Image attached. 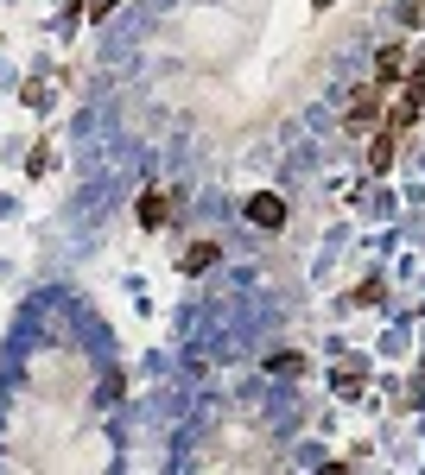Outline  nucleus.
<instances>
[{
	"instance_id": "nucleus-1",
	"label": "nucleus",
	"mask_w": 425,
	"mask_h": 475,
	"mask_svg": "<svg viewBox=\"0 0 425 475\" xmlns=\"http://www.w3.org/2000/svg\"><path fill=\"white\" fill-rule=\"evenodd\" d=\"M381 120H388V89H381V83H362V89L349 96V108H343V127H349V133H375Z\"/></svg>"
},
{
	"instance_id": "nucleus-2",
	"label": "nucleus",
	"mask_w": 425,
	"mask_h": 475,
	"mask_svg": "<svg viewBox=\"0 0 425 475\" xmlns=\"http://www.w3.org/2000/svg\"><path fill=\"white\" fill-rule=\"evenodd\" d=\"M248 222L254 229H285V197L280 191H254L248 197Z\"/></svg>"
},
{
	"instance_id": "nucleus-3",
	"label": "nucleus",
	"mask_w": 425,
	"mask_h": 475,
	"mask_svg": "<svg viewBox=\"0 0 425 475\" xmlns=\"http://www.w3.org/2000/svg\"><path fill=\"white\" fill-rule=\"evenodd\" d=\"M178 203H184L178 191H171V197H165V191H146L140 197V229H165V216H178Z\"/></svg>"
},
{
	"instance_id": "nucleus-4",
	"label": "nucleus",
	"mask_w": 425,
	"mask_h": 475,
	"mask_svg": "<svg viewBox=\"0 0 425 475\" xmlns=\"http://www.w3.org/2000/svg\"><path fill=\"white\" fill-rule=\"evenodd\" d=\"M407 77V45H381V57H375V83L388 89V83H400Z\"/></svg>"
},
{
	"instance_id": "nucleus-5",
	"label": "nucleus",
	"mask_w": 425,
	"mask_h": 475,
	"mask_svg": "<svg viewBox=\"0 0 425 475\" xmlns=\"http://www.w3.org/2000/svg\"><path fill=\"white\" fill-rule=\"evenodd\" d=\"M394 152H400V133H388V127H381V133H368V171H388V165H394Z\"/></svg>"
},
{
	"instance_id": "nucleus-6",
	"label": "nucleus",
	"mask_w": 425,
	"mask_h": 475,
	"mask_svg": "<svg viewBox=\"0 0 425 475\" xmlns=\"http://www.w3.org/2000/svg\"><path fill=\"white\" fill-rule=\"evenodd\" d=\"M216 253H223V247H216V241H191V247H184V260H178V266H184V273H191V279H197V273H210V266H216Z\"/></svg>"
},
{
	"instance_id": "nucleus-7",
	"label": "nucleus",
	"mask_w": 425,
	"mask_h": 475,
	"mask_svg": "<svg viewBox=\"0 0 425 475\" xmlns=\"http://www.w3.org/2000/svg\"><path fill=\"white\" fill-rule=\"evenodd\" d=\"M267 367H280V374H292V380H298V374H305L311 361L298 356V349H280V356H267Z\"/></svg>"
},
{
	"instance_id": "nucleus-8",
	"label": "nucleus",
	"mask_w": 425,
	"mask_h": 475,
	"mask_svg": "<svg viewBox=\"0 0 425 475\" xmlns=\"http://www.w3.org/2000/svg\"><path fill=\"white\" fill-rule=\"evenodd\" d=\"M381 292H388V285H381V279H368V285H356V292H349V305H362V311H368V305H381Z\"/></svg>"
},
{
	"instance_id": "nucleus-9",
	"label": "nucleus",
	"mask_w": 425,
	"mask_h": 475,
	"mask_svg": "<svg viewBox=\"0 0 425 475\" xmlns=\"http://www.w3.org/2000/svg\"><path fill=\"white\" fill-rule=\"evenodd\" d=\"M83 13H89V19H109V13H115V0H89Z\"/></svg>"
},
{
	"instance_id": "nucleus-10",
	"label": "nucleus",
	"mask_w": 425,
	"mask_h": 475,
	"mask_svg": "<svg viewBox=\"0 0 425 475\" xmlns=\"http://www.w3.org/2000/svg\"><path fill=\"white\" fill-rule=\"evenodd\" d=\"M413 77H420V83H425V57H420V70H413Z\"/></svg>"
},
{
	"instance_id": "nucleus-11",
	"label": "nucleus",
	"mask_w": 425,
	"mask_h": 475,
	"mask_svg": "<svg viewBox=\"0 0 425 475\" xmlns=\"http://www.w3.org/2000/svg\"><path fill=\"white\" fill-rule=\"evenodd\" d=\"M324 6H337V0H317V13H324Z\"/></svg>"
}]
</instances>
